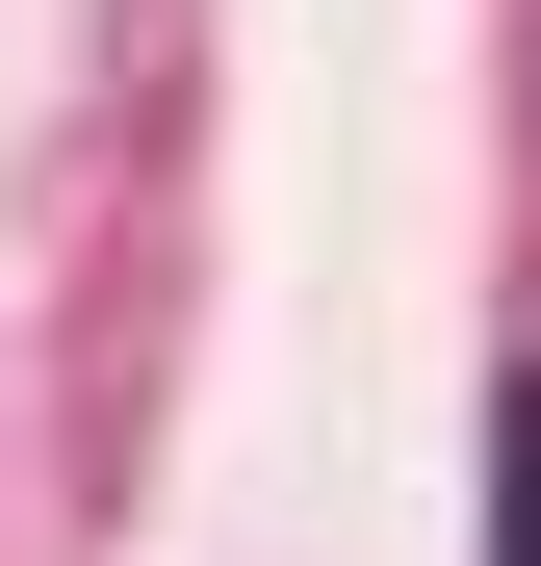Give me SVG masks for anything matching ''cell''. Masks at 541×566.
I'll return each instance as SVG.
<instances>
[{
    "instance_id": "6da1fadb",
    "label": "cell",
    "mask_w": 541,
    "mask_h": 566,
    "mask_svg": "<svg viewBox=\"0 0 541 566\" xmlns=\"http://www.w3.org/2000/svg\"><path fill=\"white\" fill-rule=\"evenodd\" d=\"M490 566H541V387L490 412Z\"/></svg>"
}]
</instances>
